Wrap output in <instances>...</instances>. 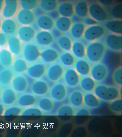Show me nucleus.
Returning <instances> with one entry per match:
<instances>
[{"instance_id": "nucleus-7", "label": "nucleus", "mask_w": 122, "mask_h": 137, "mask_svg": "<svg viewBox=\"0 0 122 137\" xmlns=\"http://www.w3.org/2000/svg\"><path fill=\"white\" fill-rule=\"evenodd\" d=\"M66 70L63 65L59 64H55L48 68L46 75L49 81L56 82L63 77Z\"/></svg>"}, {"instance_id": "nucleus-55", "label": "nucleus", "mask_w": 122, "mask_h": 137, "mask_svg": "<svg viewBox=\"0 0 122 137\" xmlns=\"http://www.w3.org/2000/svg\"><path fill=\"white\" fill-rule=\"evenodd\" d=\"M0 99V117L3 116L5 107Z\"/></svg>"}, {"instance_id": "nucleus-20", "label": "nucleus", "mask_w": 122, "mask_h": 137, "mask_svg": "<svg viewBox=\"0 0 122 137\" xmlns=\"http://www.w3.org/2000/svg\"><path fill=\"white\" fill-rule=\"evenodd\" d=\"M84 94L81 90L75 89L72 91L68 97V103L75 108H78L83 105Z\"/></svg>"}, {"instance_id": "nucleus-18", "label": "nucleus", "mask_w": 122, "mask_h": 137, "mask_svg": "<svg viewBox=\"0 0 122 137\" xmlns=\"http://www.w3.org/2000/svg\"><path fill=\"white\" fill-rule=\"evenodd\" d=\"M18 22L23 25H28L33 23L35 16L32 11L21 9L16 14Z\"/></svg>"}, {"instance_id": "nucleus-46", "label": "nucleus", "mask_w": 122, "mask_h": 137, "mask_svg": "<svg viewBox=\"0 0 122 137\" xmlns=\"http://www.w3.org/2000/svg\"><path fill=\"white\" fill-rule=\"evenodd\" d=\"M109 107L113 112L117 113H120L122 110V100L120 98L110 102Z\"/></svg>"}, {"instance_id": "nucleus-36", "label": "nucleus", "mask_w": 122, "mask_h": 137, "mask_svg": "<svg viewBox=\"0 0 122 137\" xmlns=\"http://www.w3.org/2000/svg\"><path fill=\"white\" fill-rule=\"evenodd\" d=\"M86 27L82 22L73 23L70 29V34L74 38L79 39L83 36Z\"/></svg>"}, {"instance_id": "nucleus-1", "label": "nucleus", "mask_w": 122, "mask_h": 137, "mask_svg": "<svg viewBox=\"0 0 122 137\" xmlns=\"http://www.w3.org/2000/svg\"><path fill=\"white\" fill-rule=\"evenodd\" d=\"M120 88L102 84H97L93 93L100 100L111 102L121 98Z\"/></svg>"}, {"instance_id": "nucleus-22", "label": "nucleus", "mask_w": 122, "mask_h": 137, "mask_svg": "<svg viewBox=\"0 0 122 137\" xmlns=\"http://www.w3.org/2000/svg\"><path fill=\"white\" fill-rule=\"evenodd\" d=\"M60 55L59 52L57 50L48 48L41 52L40 58L45 62L51 63L57 61L59 59Z\"/></svg>"}, {"instance_id": "nucleus-44", "label": "nucleus", "mask_w": 122, "mask_h": 137, "mask_svg": "<svg viewBox=\"0 0 122 137\" xmlns=\"http://www.w3.org/2000/svg\"><path fill=\"white\" fill-rule=\"evenodd\" d=\"M112 77L114 83L117 86L121 88L122 83V70L121 66L115 69L112 73Z\"/></svg>"}, {"instance_id": "nucleus-57", "label": "nucleus", "mask_w": 122, "mask_h": 137, "mask_svg": "<svg viewBox=\"0 0 122 137\" xmlns=\"http://www.w3.org/2000/svg\"><path fill=\"white\" fill-rule=\"evenodd\" d=\"M3 89L2 86L0 85V96Z\"/></svg>"}, {"instance_id": "nucleus-37", "label": "nucleus", "mask_w": 122, "mask_h": 137, "mask_svg": "<svg viewBox=\"0 0 122 137\" xmlns=\"http://www.w3.org/2000/svg\"><path fill=\"white\" fill-rule=\"evenodd\" d=\"M71 50L76 58L83 59L86 56V47L80 41H76L73 42Z\"/></svg>"}, {"instance_id": "nucleus-2", "label": "nucleus", "mask_w": 122, "mask_h": 137, "mask_svg": "<svg viewBox=\"0 0 122 137\" xmlns=\"http://www.w3.org/2000/svg\"><path fill=\"white\" fill-rule=\"evenodd\" d=\"M107 50L103 43L96 41L91 42L86 47V56L92 63L100 62L105 56Z\"/></svg>"}, {"instance_id": "nucleus-27", "label": "nucleus", "mask_w": 122, "mask_h": 137, "mask_svg": "<svg viewBox=\"0 0 122 137\" xmlns=\"http://www.w3.org/2000/svg\"><path fill=\"white\" fill-rule=\"evenodd\" d=\"M57 10L61 16L70 18L74 13V5L69 1L61 3L58 4Z\"/></svg>"}, {"instance_id": "nucleus-51", "label": "nucleus", "mask_w": 122, "mask_h": 137, "mask_svg": "<svg viewBox=\"0 0 122 137\" xmlns=\"http://www.w3.org/2000/svg\"><path fill=\"white\" fill-rule=\"evenodd\" d=\"M44 11L39 6H37L33 10L32 12L35 17H38L44 14Z\"/></svg>"}, {"instance_id": "nucleus-19", "label": "nucleus", "mask_w": 122, "mask_h": 137, "mask_svg": "<svg viewBox=\"0 0 122 137\" xmlns=\"http://www.w3.org/2000/svg\"><path fill=\"white\" fill-rule=\"evenodd\" d=\"M18 38L25 42L31 40L35 36L36 30L31 26L23 25L19 28L17 31Z\"/></svg>"}, {"instance_id": "nucleus-31", "label": "nucleus", "mask_w": 122, "mask_h": 137, "mask_svg": "<svg viewBox=\"0 0 122 137\" xmlns=\"http://www.w3.org/2000/svg\"><path fill=\"white\" fill-rule=\"evenodd\" d=\"M69 103H62L57 107L55 114L58 116H75L76 109Z\"/></svg>"}, {"instance_id": "nucleus-11", "label": "nucleus", "mask_w": 122, "mask_h": 137, "mask_svg": "<svg viewBox=\"0 0 122 137\" xmlns=\"http://www.w3.org/2000/svg\"><path fill=\"white\" fill-rule=\"evenodd\" d=\"M50 86L46 81L37 80L33 82L30 87L32 93L36 96L42 97L49 93Z\"/></svg>"}, {"instance_id": "nucleus-26", "label": "nucleus", "mask_w": 122, "mask_h": 137, "mask_svg": "<svg viewBox=\"0 0 122 137\" xmlns=\"http://www.w3.org/2000/svg\"><path fill=\"white\" fill-rule=\"evenodd\" d=\"M100 101L94 93L88 92L84 94L83 105L88 108H98L101 105Z\"/></svg>"}, {"instance_id": "nucleus-53", "label": "nucleus", "mask_w": 122, "mask_h": 137, "mask_svg": "<svg viewBox=\"0 0 122 137\" xmlns=\"http://www.w3.org/2000/svg\"><path fill=\"white\" fill-rule=\"evenodd\" d=\"M50 30V32L54 38H55L57 39L61 36V32L56 27L54 28V27Z\"/></svg>"}, {"instance_id": "nucleus-50", "label": "nucleus", "mask_w": 122, "mask_h": 137, "mask_svg": "<svg viewBox=\"0 0 122 137\" xmlns=\"http://www.w3.org/2000/svg\"><path fill=\"white\" fill-rule=\"evenodd\" d=\"M7 39L6 35L0 32V46H4L7 44Z\"/></svg>"}, {"instance_id": "nucleus-14", "label": "nucleus", "mask_w": 122, "mask_h": 137, "mask_svg": "<svg viewBox=\"0 0 122 137\" xmlns=\"http://www.w3.org/2000/svg\"><path fill=\"white\" fill-rule=\"evenodd\" d=\"M81 76L75 68L66 70L63 77L65 83L70 87H76L79 85L81 78Z\"/></svg>"}, {"instance_id": "nucleus-42", "label": "nucleus", "mask_w": 122, "mask_h": 137, "mask_svg": "<svg viewBox=\"0 0 122 137\" xmlns=\"http://www.w3.org/2000/svg\"><path fill=\"white\" fill-rule=\"evenodd\" d=\"M45 114L36 106L34 105L22 108L20 116H42Z\"/></svg>"}, {"instance_id": "nucleus-13", "label": "nucleus", "mask_w": 122, "mask_h": 137, "mask_svg": "<svg viewBox=\"0 0 122 137\" xmlns=\"http://www.w3.org/2000/svg\"><path fill=\"white\" fill-rule=\"evenodd\" d=\"M18 96V93L11 87H6L3 89L0 99L6 107L15 104Z\"/></svg>"}, {"instance_id": "nucleus-35", "label": "nucleus", "mask_w": 122, "mask_h": 137, "mask_svg": "<svg viewBox=\"0 0 122 137\" xmlns=\"http://www.w3.org/2000/svg\"><path fill=\"white\" fill-rule=\"evenodd\" d=\"M72 23L70 18L60 16L55 20V27L61 32H66L70 30Z\"/></svg>"}, {"instance_id": "nucleus-40", "label": "nucleus", "mask_w": 122, "mask_h": 137, "mask_svg": "<svg viewBox=\"0 0 122 137\" xmlns=\"http://www.w3.org/2000/svg\"><path fill=\"white\" fill-rule=\"evenodd\" d=\"M22 109L17 104L5 107L3 116L9 117L20 116Z\"/></svg>"}, {"instance_id": "nucleus-30", "label": "nucleus", "mask_w": 122, "mask_h": 137, "mask_svg": "<svg viewBox=\"0 0 122 137\" xmlns=\"http://www.w3.org/2000/svg\"><path fill=\"white\" fill-rule=\"evenodd\" d=\"M104 25L105 28L111 33L121 35L122 23L120 19H114L108 20Z\"/></svg>"}, {"instance_id": "nucleus-6", "label": "nucleus", "mask_w": 122, "mask_h": 137, "mask_svg": "<svg viewBox=\"0 0 122 137\" xmlns=\"http://www.w3.org/2000/svg\"><path fill=\"white\" fill-rule=\"evenodd\" d=\"M108 73V69L106 65L103 63L99 62L95 63L92 66L90 74L97 82H100L106 79Z\"/></svg>"}, {"instance_id": "nucleus-17", "label": "nucleus", "mask_w": 122, "mask_h": 137, "mask_svg": "<svg viewBox=\"0 0 122 137\" xmlns=\"http://www.w3.org/2000/svg\"><path fill=\"white\" fill-rule=\"evenodd\" d=\"M36 104L45 114L53 112L56 107L55 102L50 97L46 96L37 99Z\"/></svg>"}, {"instance_id": "nucleus-38", "label": "nucleus", "mask_w": 122, "mask_h": 137, "mask_svg": "<svg viewBox=\"0 0 122 137\" xmlns=\"http://www.w3.org/2000/svg\"><path fill=\"white\" fill-rule=\"evenodd\" d=\"M27 61L20 58H16L12 67L15 73L20 74L27 71L28 68Z\"/></svg>"}, {"instance_id": "nucleus-58", "label": "nucleus", "mask_w": 122, "mask_h": 137, "mask_svg": "<svg viewBox=\"0 0 122 137\" xmlns=\"http://www.w3.org/2000/svg\"><path fill=\"white\" fill-rule=\"evenodd\" d=\"M2 20L0 18V29H1V27Z\"/></svg>"}, {"instance_id": "nucleus-10", "label": "nucleus", "mask_w": 122, "mask_h": 137, "mask_svg": "<svg viewBox=\"0 0 122 137\" xmlns=\"http://www.w3.org/2000/svg\"><path fill=\"white\" fill-rule=\"evenodd\" d=\"M41 52L37 46L30 43L25 45L22 50L24 59L29 62H33L38 60L40 58Z\"/></svg>"}, {"instance_id": "nucleus-9", "label": "nucleus", "mask_w": 122, "mask_h": 137, "mask_svg": "<svg viewBox=\"0 0 122 137\" xmlns=\"http://www.w3.org/2000/svg\"><path fill=\"white\" fill-rule=\"evenodd\" d=\"M20 6L19 1L17 0H4L1 12L2 16L5 18H11L17 14Z\"/></svg>"}, {"instance_id": "nucleus-16", "label": "nucleus", "mask_w": 122, "mask_h": 137, "mask_svg": "<svg viewBox=\"0 0 122 137\" xmlns=\"http://www.w3.org/2000/svg\"><path fill=\"white\" fill-rule=\"evenodd\" d=\"M48 68L47 66L44 64L37 63L29 67L26 72L30 77L39 79L46 75Z\"/></svg>"}, {"instance_id": "nucleus-25", "label": "nucleus", "mask_w": 122, "mask_h": 137, "mask_svg": "<svg viewBox=\"0 0 122 137\" xmlns=\"http://www.w3.org/2000/svg\"><path fill=\"white\" fill-rule=\"evenodd\" d=\"M74 65L75 69L81 76H85L90 74L92 66L87 60L82 59L77 60Z\"/></svg>"}, {"instance_id": "nucleus-47", "label": "nucleus", "mask_w": 122, "mask_h": 137, "mask_svg": "<svg viewBox=\"0 0 122 137\" xmlns=\"http://www.w3.org/2000/svg\"><path fill=\"white\" fill-rule=\"evenodd\" d=\"M122 6L120 5H117L112 7L111 11L112 15L114 19H120L122 17Z\"/></svg>"}, {"instance_id": "nucleus-56", "label": "nucleus", "mask_w": 122, "mask_h": 137, "mask_svg": "<svg viewBox=\"0 0 122 137\" xmlns=\"http://www.w3.org/2000/svg\"><path fill=\"white\" fill-rule=\"evenodd\" d=\"M4 0H0V13H1L4 3Z\"/></svg>"}, {"instance_id": "nucleus-29", "label": "nucleus", "mask_w": 122, "mask_h": 137, "mask_svg": "<svg viewBox=\"0 0 122 137\" xmlns=\"http://www.w3.org/2000/svg\"><path fill=\"white\" fill-rule=\"evenodd\" d=\"M15 75L10 68H5L1 70L0 71V85L5 87L9 86Z\"/></svg>"}, {"instance_id": "nucleus-28", "label": "nucleus", "mask_w": 122, "mask_h": 137, "mask_svg": "<svg viewBox=\"0 0 122 137\" xmlns=\"http://www.w3.org/2000/svg\"><path fill=\"white\" fill-rule=\"evenodd\" d=\"M36 22L40 29L43 30H50L55 25L54 20L48 15L45 14L37 17Z\"/></svg>"}, {"instance_id": "nucleus-34", "label": "nucleus", "mask_w": 122, "mask_h": 137, "mask_svg": "<svg viewBox=\"0 0 122 137\" xmlns=\"http://www.w3.org/2000/svg\"><path fill=\"white\" fill-rule=\"evenodd\" d=\"M97 84L96 81L88 76L81 78L79 85L82 90L88 92L93 91Z\"/></svg>"}, {"instance_id": "nucleus-23", "label": "nucleus", "mask_w": 122, "mask_h": 137, "mask_svg": "<svg viewBox=\"0 0 122 137\" xmlns=\"http://www.w3.org/2000/svg\"><path fill=\"white\" fill-rule=\"evenodd\" d=\"M15 59V55L9 50L3 49L0 50V63L5 68L12 67Z\"/></svg>"}, {"instance_id": "nucleus-24", "label": "nucleus", "mask_w": 122, "mask_h": 137, "mask_svg": "<svg viewBox=\"0 0 122 137\" xmlns=\"http://www.w3.org/2000/svg\"><path fill=\"white\" fill-rule=\"evenodd\" d=\"M17 28L16 23L13 19L5 18L2 20L0 29L5 34H13L17 31Z\"/></svg>"}, {"instance_id": "nucleus-3", "label": "nucleus", "mask_w": 122, "mask_h": 137, "mask_svg": "<svg viewBox=\"0 0 122 137\" xmlns=\"http://www.w3.org/2000/svg\"><path fill=\"white\" fill-rule=\"evenodd\" d=\"M49 93L50 97L55 102H62L68 96L67 86L63 83H56L51 87Z\"/></svg>"}, {"instance_id": "nucleus-39", "label": "nucleus", "mask_w": 122, "mask_h": 137, "mask_svg": "<svg viewBox=\"0 0 122 137\" xmlns=\"http://www.w3.org/2000/svg\"><path fill=\"white\" fill-rule=\"evenodd\" d=\"M73 42L68 36L61 35L57 40V44L60 49L66 51L71 50Z\"/></svg>"}, {"instance_id": "nucleus-43", "label": "nucleus", "mask_w": 122, "mask_h": 137, "mask_svg": "<svg viewBox=\"0 0 122 137\" xmlns=\"http://www.w3.org/2000/svg\"><path fill=\"white\" fill-rule=\"evenodd\" d=\"M58 5L56 0H41L39 3L40 7L44 11L48 12L56 9Z\"/></svg>"}, {"instance_id": "nucleus-49", "label": "nucleus", "mask_w": 122, "mask_h": 137, "mask_svg": "<svg viewBox=\"0 0 122 137\" xmlns=\"http://www.w3.org/2000/svg\"><path fill=\"white\" fill-rule=\"evenodd\" d=\"M83 23L86 26H90L97 24L98 22L89 16L84 18L83 20Z\"/></svg>"}, {"instance_id": "nucleus-12", "label": "nucleus", "mask_w": 122, "mask_h": 137, "mask_svg": "<svg viewBox=\"0 0 122 137\" xmlns=\"http://www.w3.org/2000/svg\"><path fill=\"white\" fill-rule=\"evenodd\" d=\"M122 41L121 35L111 33L108 34L106 38L105 45L109 49L120 52L122 50Z\"/></svg>"}, {"instance_id": "nucleus-54", "label": "nucleus", "mask_w": 122, "mask_h": 137, "mask_svg": "<svg viewBox=\"0 0 122 137\" xmlns=\"http://www.w3.org/2000/svg\"><path fill=\"white\" fill-rule=\"evenodd\" d=\"M71 17L70 19L72 23L81 22V18L75 14H74Z\"/></svg>"}, {"instance_id": "nucleus-8", "label": "nucleus", "mask_w": 122, "mask_h": 137, "mask_svg": "<svg viewBox=\"0 0 122 137\" xmlns=\"http://www.w3.org/2000/svg\"><path fill=\"white\" fill-rule=\"evenodd\" d=\"M11 87L18 94L26 92L29 87V82L24 76L15 74L10 84Z\"/></svg>"}, {"instance_id": "nucleus-5", "label": "nucleus", "mask_w": 122, "mask_h": 137, "mask_svg": "<svg viewBox=\"0 0 122 137\" xmlns=\"http://www.w3.org/2000/svg\"><path fill=\"white\" fill-rule=\"evenodd\" d=\"M105 32L104 27L97 24L86 27L83 36L86 41L92 42L101 37Z\"/></svg>"}, {"instance_id": "nucleus-33", "label": "nucleus", "mask_w": 122, "mask_h": 137, "mask_svg": "<svg viewBox=\"0 0 122 137\" xmlns=\"http://www.w3.org/2000/svg\"><path fill=\"white\" fill-rule=\"evenodd\" d=\"M74 5L75 14L81 18H84L88 16L89 5L86 2L83 0L78 1Z\"/></svg>"}, {"instance_id": "nucleus-21", "label": "nucleus", "mask_w": 122, "mask_h": 137, "mask_svg": "<svg viewBox=\"0 0 122 137\" xmlns=\"http://www.w3.org/2000/svg\"><path fill=\"white\" fill-rule=\"evenodd\" d=\"M35 39L37 43L42 46H47L52 44L54 38L51 33L46 30L39 31L36 34Z\"/></svg>"}, {"instance_id": "nucleus-41", "label": "nucleus", "mask_w": 122, "mask_h": 137, "mask_svg": "<svg viewBox=\"0 0 122 137\" xmlns=\"http://www.w3.org/2000/svg\"><path fill=\"white\" fill-rule=\"evenodd\" d=\"M59 59L62 64L67 66L74 65L77 60L76 58L72 53L68 51L61 54Z\"/></svg>"}, {"instance_id": "nucleus-52", "label": "nucleus", "mask_w": 122, "mask_h": 137, "mask_svg": "<svg viewBox=\"0 0 122 137\" xmlns=\"http://www.w3.org/2000/svg\"><path fill=\"white\" fill-rule=\"evenodd\" d=\"M48 15L54 20H56L60 16V15L56 9L49 12Z\"/></svg>"}, {"instance_id": "nucleus-15", "label": "nucleus", "mask_w": 122, "mask_h": 137, "mask_svg": "<svg viewBox=\"0 0 122 137\" xmlns=\"http://www.w3.org/2000/svg\"><path fill=\"white\" fill-rule=\"evenodd\" d=\"M37 99L32 93L25 92L18 95L16 103L22 108L35 105Z\"/></svg>"}, {"instance_id": "nucleus-45", "label": "nucleus", "mask_w": 122, "mask_h": 137, "mask_svg": "<svg viewBox=\"0 0 122 137\" xmlns=\"http://www.w3.org/2000/svg\"><path fill=\"white\" fill-rule=\"evenodd\" d=\"M19 3L22 9L31 10L37 6V1L36 0H20Z\"/></svg>"}, {"instance_id": "nucleus-48", "label": "nucleus", "mask_w": 122, "mask_h": 137, "mask_svg": "<svg viewBox=\"0 0 122 137\" xmlns=\"http://www.w3.org/2000/svg\"><path fill=\"white\" fill-rule=\"evenodd\" d=\"M91 114L90 111L88 108L82 106L76 109L75 116H89Z\"/></svg>"}, {"instance_id": "nucleus-4", "label": "nucleus", "mask_w": 122, "mask_h": 137, "mask_svg": "<svg viewBox=\"0 0 122 137\" xmlns=\"http://www.w3.org/2000/svg\"><path fill=\"white\" fill-rule=\"evenodd\" d=\"M88 15L97 22H103L108 18V14L103 6L97 2L88 4Z\"/></svg>"}, {"instance_id": "nucleus-32", "label": "nucleus", "mask_w": 122, "mask_h": 137, "mask_svg": "<svg viewBox=\"0 0 122 137\" xmlns=\"http://www.w3.org/2000/svg\"><path fill=\"white\" fill-rule=\"evenodd\" d=\"M9 50L14 55H18L21 51V45L18 37L11 36L7 39V44Z\"/></svg>"}]
</instances>
